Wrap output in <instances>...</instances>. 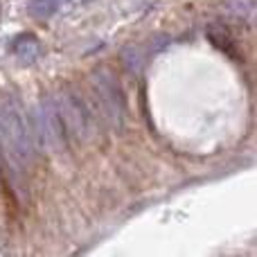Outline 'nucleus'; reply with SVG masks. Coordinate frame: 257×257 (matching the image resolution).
Instances as JSON below:
<instances>
[{
    "label": "nucleus",
    "instance_id": "2",
    "mask_svg": "<svg viewBox=\"0 0 257 257\" xmlns=\"http://www.w3.org/2000/svg\"><path fill=\"white\" fill-rule=\"evenodd\" d=\"M30 120H32V131H34V140L39 149H45L50 154H63V151H68L72 140L68 136L66 124H63L52 97H45L36 106V111L30 115Z\"/></svg>",
    "mask_w": 257,
    "mask_h": 257
},
{
    "label": "nucleus",
    "instance_id": "3",
    "mask_svg": "<svg viewBox=\"0 0 257 257\" xmlns=\"http://www.w3.org/2000/svg\"><path fill=\"white\" fill-rule=\"evenodd\" d=\"M93 84V97L95 106H97L99 115H102V122H111L113 126H120L124 122V95H122L120 86H117L115 77L108 70H97L90 79Z\"/></svg>",
    "mask_w": 257,
    "mask_h": 257
},
{
    "label": "nucleus",
    "instance_id": "1",
    "mask_svg": "<svg viewBox=\"0 0 257 257\" xmlns=\"http://www.w3.org/2000/svg\"><path fill=\"white\" fill-rule=\"evenodd\" d=\"M36 140L30 113L12 97L0 102V154L16 167H27L36 158Z\"/></svg>",
    "mask_w": 257,
    "mask_h": 257
}]
</instances>
